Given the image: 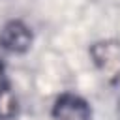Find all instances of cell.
<instances>
[{
  "instance_id": "6da1fadb",
  "label": "cell",
  "mask_w": 120,
  "mask_h": 120,
  "mask_svg": "<svg viewBox=\"0 0 120 120\" xmlns=\"http://www.w3.org/2000/svg\"><path fill=\"white\" fill-rule=\"evenodd\" d=\"M90 58L107 82L120 81V41L103 39L90 47Z\"/></svg>"
},
{
  "instance_id": "7a4b0ae2",
  "label": "cell",
  "mask_w": 120,
  "mask_h": 120,
  "mask_svg": "<svg viewBox=\"0 0 120 120\" xmlns=\"http://www.w3.org/2000/svg\"><path fill=\"white\" fill-rule=\"evenodd\" d=\"M32 32L22 21H9L0 30V47L8 52H26L32 47Z\"/></svg>"
},
{
  "instance_id": "3957f363",
  "label": "cell",
  "mask_w": 120,
  "mask_h": 120,
  "mask_svg": "<svg viewBox=\"0 0 120 120\" xmlns=\"http://www.w3.org/2000/svg\"><path fill=\"white\" fill-rule=\"evenodd\" d=\"M54 120H92L90 105L77 94H62L52 107Z\"/></svg>"
},
{
  "instance_id": "277c9868",
  "label": "cell",
  "mask_w": 120,
  "mask_h": 120,
  "mask_svg": "<svg viewBox=\"0 0 120 120\" xmlns=\"http://www.w3.org/2000/svg\"><path fill=\"white\" fill-rule=\"evenodd\" d=\"M4 88V71H2V64H0V92Z\"/></svg>"
},
{
  "instance_id": "5b68a950",
  "label": "cell",
  "mask_w": 120,
  "mask_h": 120,
  "mask_svg": "<svg viewBox=\"0 0 120 120\" xmlns=\"http://www.w3.org/2000/svg\"><path fill=\"white\" fill-rule=\"evenodd\" d=\"M118 114H120V99H118Z\"/></svg>"
}]
</instances>
